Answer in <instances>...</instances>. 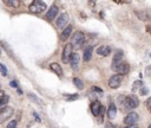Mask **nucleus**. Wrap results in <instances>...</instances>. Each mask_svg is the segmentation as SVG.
<instances>
[{"label":"nucleus","mask_w":151,"mask_h":128,"mask_svg":"<svg viewBox=\"0 0 151 128\" xmlns=\"http://www.w3.org/2000/svg\"><path fill=\"white\" fill-rule=\"evenodd\" d=\"M85 41V34L81 31H76L71 36V45L73 49H79Z\"/></svg>","instance_id":"nucleus-1"},{"label":"nucleus","mask_w":151,"mask_h":128,"mask_svg":"<svg viewBox=\"0 0 151 128\" xmlns=\"http://www.w3.org/2000/svg\"><path fill=\"white\" fill-rule=\"evenodd\" d=\"M111 69H112L117 75L124 76V75H126V73L130 71V65H129L126 62H120V63H117V64H112V65H111Z\"/></svg>","instance_id":"nucleus-2"},{"label":"nucleus","mask_w":151,"mask_h":128,"mask_svg":"<svg viewBox=\"0 0 151 128\" xmlns=\"http://www.w3.org/2000/svg\"><path fill=\"white\" fill-rule=\"evenodd\" d=\"M28 8H29V11L32 13L39 14V13H42L46 9V4L44 1H40V0H34L33 2H31Z\"/></svg>","instance_id":"nucleus-3"},{"label":"nucleus","mask_w":151,"mask_h":128,"mask_svg":"<svg viewBox=\"0 0 151 128\" xmlns=\"http://www.w3.org/2000/svg\"><path fill=\"white\" fill-rule=\"evenodd\" d=\"M139 104V101L138 98L134 96V95H130V96H125V100H124V105L126 109H134L137 108Z\"/></svg>","instance_id":"nucleus-4"},{"label":"nucleus","mask_w":151,"mask_h":128,"mask_svg":"<svg viewBox=\"0 0 151 128\" xmlns=\"http://www.w3.org/2000/svg\"><path fill=\"white\" fill-rule=\"evenodd\" d=\"M72 55H73V47H72L71 43L70 44H66L64 46V50H63V53H61V60H63V63H68Z\"/></svg>","instance_id":"nucleus-5"},{"label":"nucleus","mask_w":151,"mask_h":128,"mask_svg":"<svg viewBox=\"0 0 151 128\" xmlns=\"http://www.w3.org/2000/svg\"><path fill=\"white\" fill-rule=\"evenodd\" d=\"M13 114H14V109L12 107L6 105L5 108H2L0 110V123H4L5 121H7Z\"/></svg>","instance_id":"nucleus-6"},{"label":"nucleus","mask_w":151,"mask_h":128,"mask_svg":"<svg viewBox=\"0 0 151 128\" xmlns=\"http://www.w3.org/2000/svg\"><path fill=\"white\" fill-rule=\"evenodd\" d=\"M138 120H139L138 114L134 113V111H130V113L124 117V123H125L126 126H133V124H136V123L138 122Z\"/></svg>","instance_id":"nucleus-7"},{"label":"nucleus","mask_w":151,"mask_h":128,"mask_svg":"<svg viewBox=\"0 0 151 128\" xmlns=\"http://www.w3.org/2000/svg\"><path fill=\"white\" fill-rule=\"evenodd\" d=\"M122 81H123V76L120 75H112L109 79V87L112 88V89H117L120 87L122 84Z\"/></svg>","instance_id":"nucleus-8"},{"label":"nucleus","mask_w":151,"mask_h":128,"mask_svg":"<svg viewBox=\"0 0 151 128\" xmlns=\"http://www.w3.org/2000/svg\"><path fill=\"white\" fill-rule=\"evenodd\" d=\"M67 23H68V14L66 13V12H64V13H61L59 17H58V19H57V26L59 27V28H65V26L67 25Z\"/></svg>","instance_id":"nucleus-9"},{"label":"nucleus","mask_w":151,"mask_h":128,"mask_svg":"<svg viewBox=\"0 0 151 128\" xmlns=\"http://www.w3.org/2000/svg\"><path fill=\"white\" fill-rule=\"evenodd\" d=\"M58 12H59V8H58V6H55V5H52V6L48 8L47 13H46V18H47L48 20H52V19H54V18L57 17Z\"/></svg>","instance_id":"nucleus-10"},{"label":"nucleus","mask_w":151,"mask_h":128,"mask_svg":"<svg viewBox=\"0 0 151 128\" xmlns=\"http://www.w3.org/2000/svg\"><path fill=\"white\" fill-rule=\"evenodd\" d=\"M79 60H80V56H79V53L73 52V55L71 56V59H70V64H71V68H72L73 70H77V69H78Z\"/></svg>","instance_id":"nucleus-11"},{"label":"nucleus","mask_w":151,"mask_h":128,"mask_svg":"<svg viewBox=\"0 0 151 128\" xmlns=\"http://www.w3.org/2000/svg\"><path fill=\"white\" fill-rule=\"evenodd\" d=\"M71 32H72V25H67L63 32H61V36H60V40L61 41H66L70 37H71Z\"/></svg>","instance_id":"nucleus-12"},{"label":"nucleus","mask_w":151,"mask_h":128,"mask_svg":"<svg viewBox=\"0 0 151 128\" xmlns=\"http://www.w3.org/2000/svg\"><path fill=\"white\" fill-rule=\"evenodd\" d=\"M101 103L99 101H94L92 104H91V111L94 116H99L100 115V110H101Z\"/></svg>","instance_id":"nucleus-13"},{"label":"nucleus","mask_w":151,"mask_h":128,"mask_svg":"<svg viewBox=\"0 0 151 128\" xmlns=\"http://www.w3.org/2000/svg\"><path fill=\"white\" fill-rule=\"evenodd\" d=\"M110 52H111V47L107 46V45H101V46H99V47L97 49V53H98L99 56H103V57L109 56Z\"/></svg>","instance_id":"nucleus-14"},{"label":"nucleus","mask_w":151,"mask_h":128,"mask_svg":"<svg viewBox=\"0 0 151 128\" xmlns=\"http://www.w3.org/2000/svg\"><path fill=\"white\" fill-rule=\"evenodd\" d=\"M50 69L57 75V76H63V69H61V65H59L58 63H51L50 64Z\"/></svg>","instance_id":"nucleus-15"},{"label":"nucleus","mask_w":151,"mask_h":128,"mask_svg":"<svg viewBox=\"0 0 151 128\" xmlns=\"http://www.w3.org/2000/svg\"><path fill=\"white\" fill-rule=\"evenodd\" d=\"M136 14H137V17L140 20H144V21L151 19V13L150 12H146V11H136Z\"/></svg>","instance_id":"nucleus-16"},{"label":"nucleus","mask_w":151,"mask_h":128,"mask_svg":"<svg viewBox=\"0 0 151 128\" xmlns=\"http://www.w3.org/2000/svg\"><path fill=\"white\" fill-rule=\"evenodd\" d=\"M116 114H117V108H116V105L113 104V103H111L110 105H109V109H107V113H106V115H107V117L109 119H114L116 117Z\"/></svg>","instance_id":"nucleus-17"},{"label":"nucleus","mask_w":151,"mask_h":128,"mask_svg":"<svg viewBox=\"0 0 151 128\" xmlns=\"http://www.w3.org/2000/svg\"><path fill=\"white\" fill-rule=\"evenodd\" d=\"M92 51H93V46H87L85 50H84V56H83V58H84V60L85 62H88L90 59H91V57H92Z\"/></svg>","instance_id":"nucleus-18"},{"label":"nucleus","mask_w":151,"mask_h":128,"mask_svg":"<svg viewBox=\"0 0 151 128\" xmlns=\"http://www.w3.org/2000/svg\"><path fill=\"white\" fill-rule=\"evenodd\" d=\"M120 62H123V51L118 50V51H116V53L113 56L112 64H117V63H120Z\"/></svg>","instance_id":"nucleus-19"},{"label":"nucleus","mask_w":151,"mask_h":128,"mask_svg":"<svg viewBox=\"0 0 151 128\" xmlns=\"http://www.w3.org/2000/svg\"><path fill=\"white\" fill-rule=\"evenodd\" d=\"M73 84L78 88V89H84V83H83V81L80 79V78H78V77H74L73 78Z\"/></svg>","instance_id":"nucleus-20"},{"label":"nucleus","mask_w":151,"mask_h":128,"mask_svg":"<svg viewBox=\"0 0 151 128\" xmlns=\"http://www.w3.org/2000/svg\"><path fill=\"white\" fill-rule=\"evenodd\" d=\"M142 88H143V82L142 81H134L133 82V85H132V91L133 92H136L137 90H139Z\"/></svg>","instance_id":"nucleus-21"},{"label":"nucleus","mask_w":151,"mask_h":128,"mask_svg":"<svg viewBox=\"0 0 151 128\" xmlns=\"http://www.w3.org/2000/svg\"><path fill=\"white\" fill-rule=\"evenodd\" d=\"M5 5H7V6H11V7H18L19 6V1L18 0H6L5 1Z\"/></svg>","instance_id":"nucleus-22"},{"label":"nucleus","mask_w":151,"mask_h":128,"mask_svg":"<svg viewBox=\"0 0 151 128\" xmlns=\"http://www.w3.org/2000/svg\"><path fill=\"white\" fill-rule=\"evenodd\" d=\"M17 124H18L17 120H12V121H9L7 123V127L6 128H17Z\"/></svg>","instance_id":"nucleus-23"},{"label":"nucleus","mask_w":151,"mask_h":128,"mask_svg":"<svg viewBox=\"0 0 151 128\" xmlns=\"http://www.w3.org/2000/svg\"><path fill=\"white\" fill-rule=\"evenodd\" d=\"M27 96H28V98H29V100H32V101H35L38 104H41V101H40V100L37 97V96H34V95H32V94H28Z\"/></svg>","instance_id":"nucleus-24"},{"label":"nucleus","mask_w":151,"mask_h":128,"mask_svg":"<svg viewBox=\"0 0 151 128\" xmlns=\"http://www.w3.org/2000/svg\"><path fill=\"white\" fill-rule=\"evenodd\" d=\"M0 72H1L4 76H7V69H6V66L2 65L1 63H0Z\"/></svg>","instance_id":"nucleus-25"},{"label":"nucleus","mask_w":151,"mask_h":128,"mask_svg":"<svg viewBox=\"0 0 151 128\" xmlns=\"http://www.w3.org/2000/svg\"><path fill=\"white\" fill-rule=\"evenodd\" d=\"M139 92H140V95H146V94L149 92V89H147L146 87H143V88L140 89V91H139Z\"/></svg>","instance_id":"nucleus-26"},{"label":"nucleus","mask_w":151,"mask_h":128,"mask_svg":"<svg viewBox=\"0 0 151 128\" xmlns=\"http://www.w3.org/2000/svg\"><path fill=\"white\" fill-rule=\"evenodd\" d=\"M79 96L78 95H71V96H66V100L67 101H72V100H77Z\"/></svg>","instance_id":"nucleus-27"},{"label":"nucleus","mask_w":151,"mask_h":128,"mask_svg":"<svg viewBox=\"0 0 151 128\" xmlns=\"http://www.w3.org/2000/svg\"><path fill=\"white\" fill-rule=\"evenodd\" d=\"M145 105H146V108L151 109V97H149V98L145 101Z\"/></svg>","instance_id":"nucleus-28"},{"label":"nucleus","mask_w":151,"mask_h":128,"mask_svg":"<svg viewBox=\"0 0 151 128\" xmlns=\"http://www.w3.org/2000/svg\"><path fill=\"white\" fill-rule=\"evenodd\" d=\"M9 84H11L12 88H18V82H17V81H11Z\"/></svg>","instance_id":"nucleus-29"},{"label":"nucleus","mask_w":151,"mask_h":128,"mask_svg":"<svg viewBox=\"0 0 151 128\" xmlns=\"http://www.w3.org/2000/svg\"><path fill=\"white\" fill-rule=\"evenodd\" d=\"M105 128H114V124H113L112 122H106Z\"/></svg>","instance_id":"nucleus-30"},{"label":"nucleus","mask_w":151,"mask_h":128,"mask_svg":"<svg viewBox=\"0 0 151 128\" xmlns=\"http://www.w3.org/2000/svg\"><path fill=\"white\" fill-rule=\"evenodd\" d=\"M5 96H6V95H5V92H4L2 90H0V104H1V102H2V100L5 98Z\"/></svg>","instance_id":"nucleus-31"},{"label":"nucleus","mask_w":151,"mask_h":128,"mask_svg":"<svg viewBox=\"0 0 151 128\" xmlns=\"http://www.w3.org/2000/svg\"><path fill=\"white\" fill-rule=\"evenodd\" d=\"M92 89H93V90H94V91H97V92H103V90H101V89H100V88H97V87H93V88H92Z\"/></svg>","instance_id":"nucleus-32"},{"label":"nucleus","mask_w":151,"mask_h":128,"mask_svg":"<svg viewBox=\"0 0 151 128\" xmlns=\"http://www.w3.org/2000/svg\"><path fill=\"white\" fill-rule=\"evenodd\" d=\"M125 128H138V126H137V124H133V126H126Z\"/></svg>","instance_id":"nucleus-33"},{"label":"nucleus","mask_w":151,"mask_h":128,"mask_svg":"<svg viewBox=\"0 0 151 128\" xmlns=\"http://www.w3.org/2000/svg\"><path fill=\"white\" fill-rule=\"evenodd\" d=\"M149 128H151V124H150V126H149Z\"/></svg>","instance_id":"nucleus-34"},{"label":"nucleus","mask_w":151,"mask_h":128,"mask_svg":"<svg viewBox=\"0 0 151 128\" xmlns=\"http://www.w3.org/2000/svg\"><path fill=\"white\" fill-rule=\"evenodd\" d=\"M0 56H1V51H0Z\"/></svg>","instance_id":"nucleus-35"}]
</instances>
